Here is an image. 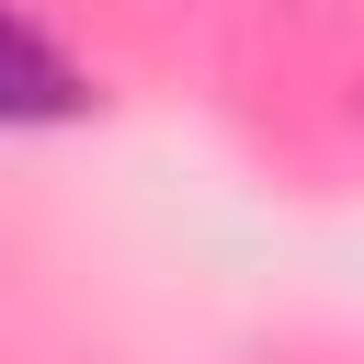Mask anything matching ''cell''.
Wrapping results in <instances>:
<instances>
[{
	"instance_id": "obj_1",
	"label": "cell",
	"mask_w": 364,
	"mask_h": 364,
	"mask_svg": "<svg viewBox=\"0 0 364 364\" xmlns=\"http://www.w3.org/2000/svg\"><path fill=\"white\" fill-rule=\"evenodd\" d=\"M80 102H91V80L68 68V46L0 0V125H68Z\"/></svg>"
}]
</instances>
